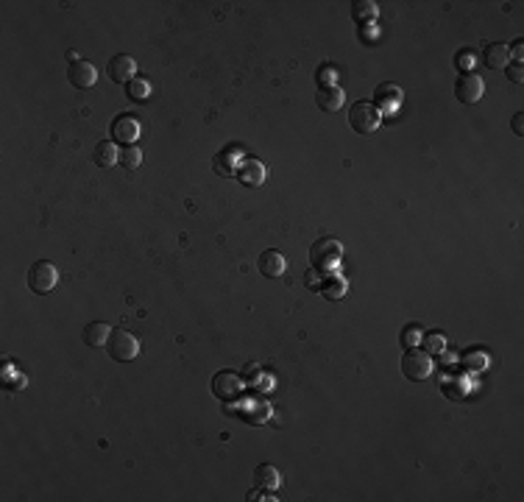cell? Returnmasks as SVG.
Masks as SVG:
<instances>
[{
    "instance_id": "f1b7e54d",
    "label": "cell",
    "mask_w": 524,
    "mask_h": 502,
    "mask_svg": "<svg viewBox=\"0 0 524 502\" xmlns=\"http://www.w3.org/2000/svg\"><path fill=\"white\" fill-rule=\"evenodd\" d=\"M455 64H458L460 70H466V73H469V67L474 64V53H469V50H460V53H458V59H455Z\"/></svg>"
},
{
    "instance_id": "7402d4cb",
    "label": "cell",
    "mask_w": 524,
    "mask_h": 502,
    "mask_svg": "<svg viewBox=\"0 0 524 502\" xmlns=\"http://www.w3.org/2000/svg\"><path fill=\"white\" fill-rule=\"evenodd\" d=\"M126 171H137L139 165H142V151L137 148V146H123V151H120V160H117Z\"/></svg>"
},
{
    "instance_id": "9a60e30c",
    "label": "cell",
    "mask_w": 524,
    "mask_h": 502,
    "mask_svg": "<svg viewBox=\"0 0 524 502\" xmlns=\"http://www.w3.org/2000/svg\"><path fill=\"white\" fill-rule=\"evenodd\" d=\"M109 335H112V327H106L104 321H90V324L84 327V332H81L84 343L93 346V349H106Z\"/></svg>"
},
{
    "instance_id": "83f0119b",
    "label": "cell",
    "mask_w": 524,
    "mask_h": 502,
    "mask_svg": "<svg viewBox=\"0 0 524 502\" xmlns=\"http://www.w3.org/2000/svg\"><path fill=\"white\" fill-rule=\"evenodd\" d=\"M505 70H507V79H510L513 84H521V81H524V67H521V61H516V64H507Z\"/></svg>"
},
{
    "instance_id": "52a82bcc",
    "label": "cell",
    "mask_w": 524,
    "mask_h": 502,
    "mask_svg": "<svg viewBox=\"0 0 524 502\" xmlns=\"http://www.w3.org/2000/svg\"><path fill=\"white\" fill-rule=\"evenodd\" d=\"M112 139L115 142H120V146H137V137H139V123H137V117L131 115V112H123V115H117L115 120H112Z\"/></svg>"
},
{
    "instance_id": "277c9868",
    "label": "cell",
    "mask_w": 524,
    "mask_h": 502,
    "mask_svg": "<svg viewBox=\"0 0 524 502\" xmlns=\"http://www.w3.org/2000/svg\"><path fill=\"white\" fill-rule=\"evenodd\" d=\"M56 284H59V271H56L53 262L39 260V262H34L28 268V288H31V293L45 296V293H50L56 288Z\"/></svg>"
},
{
    "instance_id": "484cf974",
    "label": "cell",
    "mask_w": 524,
    "mask_h": 502,
    "mask_svg": "<svg viewBox=\"0 0 524 502\" xmlns=\"http://www.w3.org/2000/svg\"><path fill=\"white\" fill-rule=\"evenodd\" d=\"M316 79H318V90H324V87H335V81H338V70H335L332 64H321Z\"/></svg>"
},
{
    "instance_id": "4dcf8cb0",
    "label": "cell",
    "mask_w": 524,
    "mask_h": 502,
    "mask_svg": "<svg viewBox=\"0 0 524 502\" xmlns=\"http://www.w3.org/2000/svg\"><path fill=\"white\" fill-rule=\"evenodd\" d=\"M510 126H513V134H518V137H521V134H524V115H521V112H518V115H513V123H510Z\"/></svg>"
},
{
    "instance_id": "8992f818",
    "label": "cell",
    "mask_w": 524,
    "mask_h": 502,
    "mask_svg": "<svg viewBox=\"0 0 524 502\" xmlns=\"http://www.w3.org/2000/svg\"><path fill=\"white\" fill-rule=\"evenodd\" d=\"M106 76H109L115 84H128L131 79H137V61H134L128 53H115V56L106 61Z\"/></svg>"
},
{
    "instance_id": "8fae6325",
    "label": "cell",
    "mask_w": 524,
    "mask_h": 502,
    "mask_svg": "<svg viewBox=\"0 0 524 502\" xmlns=\"http://www.w3.org/2000/svg\"><path fill=\"white\" fill-rule=\"evenodd\" d=\"M240 391H243V380H240L235 371H220V374H215V380H212V394H215L217 399L232 402V399L240 396Z\"/></svg>"
},
{
    "instance_id": "3957f363",
    "label": "cell",
    "mask_w": 524,
    "mask_h": 502,
    "mask_svg": "<svg viewBox=\"0 0 524 502\" xmlns=\"http://www.w3.org/2000/svg\"><path fill=\"white\" fill-rule=\"evenodd\" d=\"M106 351L112 360L117 363H128L139 354V340L126 329V327H115L112 335H109V343H106Z\"/></svg>"
},
{
    "instance_id": "30bf717a",
    "label": "cell",
    "mask_w": 524,
    "mask_h": 502,
    "mask_svg": "<svg viewBox=\"0 0 524 502\" xmlns=\"http://www.w3.org/2000/svg\"><path fill=\"white\" fill-rule=\"evenodd\" d=\"M67 79H70V84L76 87V90H90V87L98 81V70H95L93 61L79 59V61H72V64L67 67Z\"/></svg>"
},
{
    "instance_id": "ffe728a7",
    "label": "cell",
    "mask_w": 524,
    "mask_h": 502,
    "mask_svg": "<svg viewBox=\"0 0 524 502\" xmlns=\"http://www.w3.org/2000/svg\"><path fill=\"white\" fill-rule=\"evenodd\" d=\"M235 160H237L235 151H223V154H217V157H215V171H217L220 176H237L240 165H237Z\"/></svg>"
},
{
    "instance_id": "cb8c5ba5",
    "label": "cell",
    "mask_w": 524,
    "mask_h": 502,
    "mask_svg": "<svg viewBox=\"0 0 524 502\" xmlns=\"http://www.w3.org/2000/svg\"><path fill=\"white\" fill-rule=\"evenodd\" d=\"M377 12H380V9H377V3H373V0H360V3L354 6V17H357V20H371V23H373V20H377Z\"/></svg>"
},
{
    "instance_id": "7c38bea8",
    "label": "cell",
    "mask_w": 524,
    "mask_h": 502,
    "mask_svg": "<svg viewBox=\"0 0 524 502\" xmlns=\"http://www.w3.org/2000/svg\"><path fill=\"white\" fill-rule=\"evenodd\" d=\"M257 265H260V273L268 276V279H279V276H284V271H287V260H284V254L276 251V249L262 251Z\"/></svg>"
},
{
    "instance_id": "44dd1931",
    "label": "cell",
    "mask_w": 524,
    "mask_h": 502,
    "mask_svg": "<svg viewBox=\"0 0 524 502\" xmlns=\"http://www.w3.org/2000/svg\"><path fill=\"white\" fill-rule=\"evenodd\" d=\"M126 95L134 98V101H148V98H151V84L137 76V79H131V81L126 84Z\"/></svg>"
},
{
    "instance_id": "4316f807",
    "label": "cell",
    "mask_w": 524,
    "mask_h": 502,
    "mask_svg": "<svg viewBox=\"0 0 524 502\" xmlns=\"http://www.w3.org/2000/svg\"><path fill=\"white\" fill-rule=\"evenodd\" d=\"M421 340H424V346H427L424 351H435V354H440V351L446 349V335H443V332H429V335H424Z\"/></svg>"
},
{
    "instance_id": "ba28073f",
    "label": "cell",
    "mask_w": 524,
    "mask_h": 502,
    "mask_svg": "<svg viewBox=\"0 0 524 502\" xmlns=\"http://www.w3.org/2000/svg\"><path fill=\"white\" fill-rule=\"evenodd\" d=\"M485 93V84L477 73H460V79L455 81V98L460 104H477Z\"/></svg>"
},
{
    "instance_id": "7a4b0ae2",
    "label": "cell",
    "mask_w": 524,
    "mask_h": 502,
    "mask_svg": "<svg viewBox=\"0 0 524 502\" xmlns=\"http://www.w3.org/2000/svg\"><path fill=\"white\" fill-rule=\"evenodd\" d=\"M382 123V112L373 106V101H354L349 109V126L357 134H373Z\"/></svg>"
},
{
    "instance_id": "5b68a950",
    "label": "cell",
    "mask_w": 524,
    "mask_h": 502,
    "mask_svg": "<svg viewBox=\"0 0 524 502\" xmlns=\"http://www.w3.org/2000/svg\"><path fill=\"white\" fill-rule=\"evenodd\" d=\"M402 374L410 380V383H421V380H427L429 374H432V357H429V351H424V349H407L405 351V357H402Z\"/></svg>"
},
{
    "instance_id": "5bb4252c",
    "label": "cell",
    "mask_w": 524,
    "mask_h": 502,
    "mask_svg": "<svg viewBox=\"0 0 524 502\" xmlns=\"http://www.w3.org/2000/svg\"><path fill=\"white\" fill-rule=\"evenodd\" d=\"M237 176H240V182H243L246 187H262V184H265L268 171H265V165H262V162H257V160H246V162L240 165Z\"/></svg>"
},
{
    "instance_id": "603a6c76",
    "label": "cell",
    "mask_w": 524,
    "mask_h": 502,
    "mask_svg": "<svg viewBox=\"0 0 524 502\" xmlns=\"http://www.w3.org/2000/svg\"><path fill=\"white\" fill-rule=\"evenodd\" d=\"M421 338H424V332L418 329V324H407V327L402 329V346H405V349H416V346L421 343Z\"/></svg>"
},
{
    "instance_id": "e0dca14e",
    "label": "cell",
    "mask_w": 524,
    "mask_h": 502,
    "mask_svg": "<svg viewBox=\"0 0 524 502\" xmlns=\"http://www.w3.org/2000/svg\"><path fill=\"white\" fill-rule=\"evenodd\" d=\"M93 160H95V165H98V168H112V165H117L120 151H117V146H115L112 139H101L98 146H95Z\"/></svg>"
},
{
    "instance_id": "6da1fadb",
    "label": "cell",
    "mask_w": 524,
    "mask_h": 502,
    "mask_svg": "<svg viewBox=\"0 0 524 502\" xmlns=\"http://www.w3.org/2000/svg\"><path fill=\"white\" fill-rule=\"evenodd\" d=\"M340 257H343V246H340V240H335V238H318V240L310 246V262H313V268H316L321 276L335 273V268L340 265Z\"/></svg>"
},
{
    "instance_id": "ac0fdd59",
    "label": "cell",
    "mask_w": 524,
    "mask_h": 502,
    "mask_svg": "<svg viewBox=\"0 0 524 502\" xmlns=\"http://www.w3.org/2000/svg\"><path fill=\"white\" fill-rule=\"evenodd\" d=\"M321 293H324L327 299L338 302V299H343V296H346V282H343L340 276L329 273V276H324V284H321Z\"/></svg>"
},
{
    "instance_id": "1f68e13d",
    "label": "cell",
    "mask_w": 524,
    "mask_h": 502,
    "mask_svg": "<svg viewBox=\"0 0 524 502\" xmlns=\"http://www.w3.org/2000/svg\"><path fill=\"white\" fill-rule=\"evenodd\" d=\"M521 45H524V42H521V39H516V42H513V45L507 48V50H510V56H516V61H521V56H524V50H521Z\"/></svg>"
},
{
    "instance_id": "d6986e66",
    "label": "cell",
    "mask_w": 524,
    "mask_h": 502,
    "mask_svg": "<svg viewBox=\"0 0 524 502\" xmlns=\"http://www.w3.org/2000/svg\"><path fill=\"white\" fill-rule=\"evenodd\" d=\"M254 480H257V485L260 488H279V472H276V466H271V463H262V466H257V472H254Z\"/></svg>"
},
{
    "instance_id": "9c48e42d",
    "label": "cell",
    "mask_w": 524,
    "mask_h": 502,
    "mask_svg": "<svg viewBox=\"0 0 524 502\" xmlns=\"http://www.w3.org/2000/svg\"><path fill=\"white\" fill-rule=\"evenodd\" d=\"M402 104V87L394 81H382L377 90H373V106H377L382 115H394Z\"/></svg>"
},
{
    "instance_id": "2e32d148",
    "label": "cell",
    "mask_w": 524,
    "mask_h": 502,
    "mask_svg": "<svg viewBox=\"0 0 524 502\" xmlns=\"http://www.w3.org/2000/svg\"><path fill=\"white\" fill-rule=\"evenodd\" d=\"M343 90L340 87H324V90H318V95H316V104H318V109L321 112H338L340 106H343Z\"/></svg>"
},
{
    "instance_id": "f546056e",
    "label": "cell",
    "mask_w": 524,
    "mask_h": 502,
    "mask_svg": "<svg viewBox=\"0 0 524 502\" xmlns=\"http://www.w3.org/2000/svg\"><path fill=\"white\" fill-rule=\"evenodd\" d=\"M362 28H365V31H362V42H371V39H377V37H380L377 23H365Z\"/></svg>"
},
{
    "instance_id": "d4e9b609",
    "label": "cell",
    "mask_w": 524,
    "mask_h": 502,
    "mask_svg": "<svg viewBox=\"0 0 524 502\" xmlns=\"http://www.w3.org/2000/svg\"><path fill=\"white\" fill-rule=\"evenodd\" d=\"M463 366L472 369V371H480L488 366V354L485 351H466L463 354Z\"/></svg>"
},
{
    "instance_id": "4fadbf2b",
    "label": "cell",
    "mask_w": 524,
    "mask_h": 502,
    "mask_svg": "<svg viewBox=\"0 0 524 502\" xmlns=\"http://www.w3.org/2000/svg\"><path fill=\"white\" fill-rule=\"evenodd\" d=\"M483 59H485V67H488V70H505V67L510 64V50H507L505 42H488Z\"/></svg>"
}]
</instances>
